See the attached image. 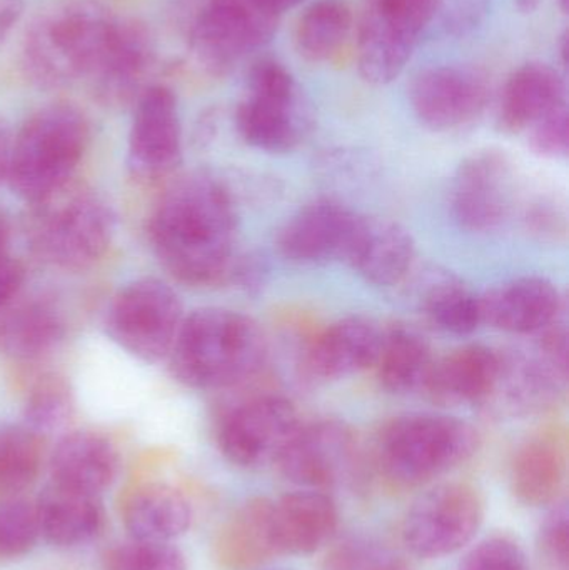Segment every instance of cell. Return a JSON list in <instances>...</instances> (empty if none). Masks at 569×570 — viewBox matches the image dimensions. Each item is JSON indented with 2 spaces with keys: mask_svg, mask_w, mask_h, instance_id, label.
Returning a JSON list of instances; mask_svg holds the SVG:
<instances>
[{
  "mask_svg": "<svg viewBox=\"0 0 569 570\" xmlns=\"http://www.w3.org/2000/svg\"><path fill=\"white\" fill-rule=\"evenodd\" d=\"M537 352L561 375L569 377V334L565 317L537 334Z\"/></svg>",
  "mask_w": 569,
  "mask_h": 570,
  "instance_id": "45",
  "label": "cell"
},
{
  "mask_svg": "<svg viewBox=\"0 0 569 570\" xmlns=\"http://www.w3.org/2000/svg\"><path fill=\"white\" fill-rule=\"evenodd\" d=\"M39 538L37 504L26 499H10L0 505V558H22L32 551Z\"/></svg>",
  "mask_w": 569,
  "mask_h": 570,
  "instance_id": "37",
  "label": "cell"
},
{
  "mask_svg": "<svg viewBox=\"0 0 569 570\" xmlns=\"http://www.w3.org/2000/svg\"><path fill=\"white\" fill-rule=\"evenodd\" d=\"M150 243L179 283L209 287L230 281L237 257V210L217 177L194 173L174 183L157 204Z\"/></svg>",
  "mask_w": 569,
  "mask_h": 570,
  "instance_id": "1",
  "label": "cell"
},
{
  "mask_svg": "<svg viewBox=\"0 0 569 570\" xmlns=\"http://www.w3.org/2000/svg\"><path fill=\"white\" fill-rule=\"evenodd\" d=\"M10 149H12V144H10L6 129L0 126V183L6 180L7 174H9Z\"/></svg>",
  "mask_w": 569,
  "mask_h": 570,
  "instance_id": "49",
  "label": "cell"
},
{
  "mask_svg": "<svg viewBox=\"0 0 569 570\" xmlns=\"http://www.w3.org/2000/svg\"><path fill=\"white\" fill-rule=\"evenodd\" d=\"M104 570H187V566L183 552L170 542L133 539L107 552Z\"/></svg>",
  "mask_w": 569,
  "mask_h": 570,
  "instance_id": "38",
  "label": "cell"
},
{
  "mask_svg": "<svg viewBox=\"0 0 569 570\" xmlns=\"http://www.w3.org/2000/svg\"><path fill=\"white\" fill-rule=\"evenodd\" d=\"M384 324L371 315H347L317 332L301 355V375L331 384L371 371L383 344Z\"/></svg>",
  "mask_w": 569,
  "mask_h": 570,
  "instance_id": "18",
  "label": "cell"
},
{
  "mask_svg": "<svg viewBox=\"0 0 569 570\" xmlns=\"http://www.w3.org/2000/svg\"><path fill=\"white\" fill-rule=\"evenodd\" d=\"M183 304L173 287L146 277L120 288L106 317L109 337L144 362L170 354L183 324Z\"/></svg>",
  "mask_w": 569,
  "mask_h": 570,
  "instance_id": "11",
  "label": "cell"
},
{
  "mask_svg": "<svg viewBox=\"0 0 569 570\" xmlns=\"http://www.w3.org/2000/svg\"><path fill=\"white\" fill-rule=\"evenodd\" d=\"M230 281L249 294L263 291L267 281L266 261L257 254H244L237 257Z\"/></svg>",
  "mask_w": 569,
  "mask_h": 570,
  "instance_id": "46",
  "label": "cell"
},
{
  "mask_svg": "<svg viewBox=\"0 0 569 570\" xmlns=\"http://www.w3.org/2000/svg\"><path fill=\"white\" fill-rule=\"evenodd\" d=\"M26 0H0V43L22 19Z\"/></svg>",
  "mask_w": 569,
  "mask_h": 570,
  "instance_id": "48",
  "label": "cell"
},
{
  "mask_svg": "<svg viewBox=\"0 0 569 570\" xmlns=\"http://www.w3.org/2000/svg\"><path fill=\"white\" fill-rule=\"evenodd\" d=\"M169 355L174 375L187 387L230 391L263 374L269 342L251 315L203 307L184 317Z\"/></svg>",
  "mask_w": 569,
  "mask_h": 570,
  "instance_id": "2",
  "label": "cell"
},
{
  "mask_svg": "<svg viewBox=\"0 0 569 570\" xmlns=\"http://www.w3.org/2000/svg\"><path fill=\"white\" fill-rule=\"evenodd\" d=\"M23 283V269L19 261L12 259L9 254L0 256V308L19 294Z\"/></svg>",
  "mask_w": 569,
  "mask_h": 570,
  "instance_id": "47",
  "label": "cell"
},
{
  "mask_svg": "<svg viewBox=\"0 0 569 570\" xmlns=\"http://www.w3.org/2000/svg\"><path fill=\"white\" fill-rule=\"evenodd\" d=\"M480 445V432L470 422L413 412L398 415L380 429L374 458L387 481L416 488L467 464Z\"/></svg>",
  "mask_w": 569,
  "mask_h": 570,
  "instance_id": "4",
  "label": "cell"
},
{
  "mask_svg": "<svg viewBox=\"0 0 569 570\" xmlns=\"http://www.w3.org/2000/svg\"><path fill=\"white\" fill-rule=\"evenodd\" d=\"M561 60H563V63H567V57H568V33H563V37H561Z\"/></svg>",
  "mask_w": 569,
  "mask_h": 570,
  "instance_id": "53",
  "label": "cell"
},
{
  "mask_svg": "<svg viewBox=\"0 0 569 570\" xmlns=\"http://www.w3.org/2000/svg\"><path fill=\"white\" fill-rule=\"evenodd\" d=\"M434 355L426 335L403 321L384 324L383 344L373 371L384 391L393 395L423 392Z\"/></svg>",
  "mask_w": 569,
  "mask_h": 570,
  "instance_id": "31",
  "label": "cell"
},
{
  "mask_svg": "<svg viewBox=\"0 0 569 570\" xmlns=\"http://www.w3.org/2000/svg\"><path fill=\"white\" fill-rule=\"evenodd\" d=\"M277 26L279 17L257 0H206L190 26V52L206 72L226 76L266 46Z\"/></svg>",
  "mask_w": 569,
  "mask_h": 570,
  "instance_id": "12",
  "label": "cell"
},
{
  "mask_svg": "<svg viewBox=\"0 0 569 570\" xmlns=\"http://www.w3.org/2000/svg\"><path fill=\"white\" fill-rule=\"evenodd\" d=\"M66 318L46 297H30L0 308V354L32 362L52 354L66 337Z\"/></svg>",
  "mask_w": 569,
  "mask_h": 570,
  "instance_id": "27",
  "label": "cell"
},
{
  "mask_svg": "<svg viewBox=\"0 0 569 570\" xmlns=\"http://www.w3.org/2000/svg\"><path fill=\"white\" fill-rule=\"evenodd\" d=\"M183 154L179 106L173 90L149 86L136 99L129 130V164L143 177L170 173Z\"/></svg>",
  "mask_w": 569,
  "mask_h": 570,
  "instance_id": "19",
  "label": "cell"
},
{
  "mask_svg": "<svg viewBox=\"0 0 569 570\" xmlns=\"http://www.w3.org/2000/svg\"><path fill=\"white\" fill-rule=\"evenodd\" d=\"M89 139V122L72 104L40 107L20 127L10 149L7 180L13 194L32 206L69 186Z\"/></svg>",
  "mask_w": 569,
  "mask_h": 570,
  "instance_id": "5",
  "label": "cell"
},
{
  "mask_svg": "<svg viewBox=\"0 0 569 570\" xmlns=\"http://www.w3.org/2000/svg\"><path fill=\"white\" fill-rule=\"evenodd\" d=\"M42 465L40 435L26 425L0 428V491L19 492L33 484Z\"/></svg>",
  "mask_w": 569,
  "mask_h": 570,
  "instance_id": "35",
  "label": "cell"
},
{
  "mask_svg": "<svg viewBox=\"0 0 569 570\" xmlns=\"http://www.w3.org/2000/svg\"><path fill=\"white\" fill-rule=\"evenodd\" d=\"M558 6H560L561 12L568 13L569 0H558Z\"/></svg>",
  "mask_w": 569,
  "mask_h": 570,
  "instance_id": "54",
  "label": "cell"
},
{
  "mask_svg": "<svg viewBox=\"0 0 569 570\" xmlns=\"http://www.w3.org/2000/svg\"><path fill=\"white\" fill-rule=\"evenodd\" d=\"M264 9L269 10V12L276 13L277 17L283 16L287 10L294 9V7L303 3L304 0H257Z\"/></svg>",
  "mask_w": 569,
  "mask_h": 570,
  "instance_id": "50",
  "label": "cell"
},
{
  "mask_svg": "<svg viewBox=\"0 0 569 570\" xmlns=\"http://www.w3.org/2000/svg\"><path fill=\"white\" fill-rule=\"evenodd\" d=\"M193 521L187 499L164 484L137 489L124 508V524L136 541L170 542L186 534Z\"/></svg>",
  "mask_w": 569,
  "mask_h": 570,
  "instance_id": "33",
  "label": "cell"
},
{
  "mask_svg": "<svg viewBox=\"0 0 569 570\" xmlns=\"http://www.w3.org/2000/svg\"><path fill=\"white\" fill-rule=\"evenodd\" d=\"M234 120L247 146L267 154H287L313 132L314 109L291 70L279 60L264 57L247 72Z\"/></svg>",
  "mask_w": 569,
  "mask_h": 570,
  "instance_id": "7",
  "label": "cell"
},
{
  "mask_svg": "<svg viewBox=\"0 0 569 570\" xmlns=\"http://www.w3.org/2000/svg\"><path fill=\"white\" fill-rule=\"evenodd\" d=\"M458 570H528V559L510 535H491L468 551Z\"/></svg>",
  "mask_w": 569,
  "mask_h": 570,
  "instance_id": "40",
  "label": "cell"
},
{
  "mask_svg": "<svg viewBox=\"0 0 569 570\" xmlns=\"http://www.w3.org/2000/svg\"><path fill=\"white\" fill-rule=\"evenodd\" d=\"M567 387L568 377L537 351L500 348L497 377L478 409L494 421L537 417L553 411Z\"/></svg>",
  "mask_w": 569,
  "mask_h": 570,
  "instance_id": "16",
  "label": "cell"
},
{
  "mask_svg": "<svg viewBox=\"0 0 569 570\" xmlns=\"http://www.w3.org/2000/svg\"><path fill=\"white\" fill-rule=\"evenodd\" d=\"M567 442L558 431L528 438L511 462V492L528 508H548L560 501L567 484Z\"/></svg>",
  "mask_w": 569,
  "mask_h": 570,
  "instance_id": "25",
  "label": "cell"
},
{
  "mask_svg": "<svg viewBox=\"0 0 569 570\" xmlns=\"http://www.w3.org/2000/svg\"><path fill=\"white\" fill-rule=\"evenodd\" d=\"M481 322L514 335H537L565 317L560 287L541 276H523L480 294Z\"/></svg>",
  "mask_w": 569,
  "mask_h": 570,
  "instance_id": "20",
  "label": "cell"
},
{
  "mask_svg": "<svg viewBox=\"0 0 569 570\" xmlns=\"http://www.w3.org/2000/svg\"><path fill=\"white\" fill-rule=\"evenodd\" d=\"M217 559L227 570H256L279 558L273 529V501L253 498L220 529Z\"/></svg>",
  "mask_w": 569,
  "mask_h": 570,
  "instance_id": "30",
  "label": "cell"
},
{
  "mask_svg": "<svg viewBox=\"0 0 569 570\" xmlns=\"http://www.w3.org/2000/svg\"><path fill=\"white\" fill-rule=\"evenodd\" d=\"M521 13H531L540 7L541 0H514Z\"/></svg>",
  "mask_w": 569,
  "mask_h": 570,
  "instance_id": "52",
  "label": "cell"
},
{
  "mask_svg": "<svg viewBox=\"0 0 569 570\" xmlns=\"http://www.w3.org/2000/svg\"><path fill=\"white\" fill-rule=\"evenodd\" d=\"M72 392L63 379L43 377L33 385L23 405L26 428L36 434H52L72 417Z\"/></svg>",
  "mask_w": 569,
  "mask_h": 570,
  "instance_id": "36",
  "label": "cell"
},
{
  "mask_svg": "<svg viewBox=\"0 0 569 570\" xmlns=\"http://www.w3.org/2000/svg\"><path fill=\"white\" fill-rule=\"evenodd\" d=\"M340 512L324 491L301 489L273 501V529L279 556H311L330 544Z\"/></svg>",
  "mask_w": 569,
  "mask_h": 570,
  "instance_id": "24",
  "label": "cell"
},
{
  "mask_svg": "<svg viewBox=\"0 0 569 570\" xmlns=\"http://www.w3.org/2000/svg\"><path fill=\"white\" fill-rule=\"evenodd\" d=\"M500 367V348L464 344L434 358L421 394L440 407L478 405L490 394Z\"/></svg>",
  "mask_w": 569,
  "mask_h": 570,
  "instance_id": "23",
  "label": "cell"
},
{
  "mask_svg": "<svg viewBox=\"0 0 569 570\" xmlns=\"http://www.w3.org/2000/svg\"><path fill=\"white\" fill-rule=\"evenodd\" d=\"M303 424L296 404L277 392H261L226 409L217 422L220 454L243 469L276 465Z\"/></svg>",
  "mask_w": 569,
  "mask_h": 570,
  "instance_id": "10",
  "label": "cell"
},
{
  "mask_svg": "<svg viewBox=\"0 0 569 570\" xmlns=\"http://www.w3.org/2000/svg\"><path fill=\"white\" fill-rule=\"evenodd\" d=\"M117 19L97 0H62L33 20L23 39L27 76L42 87L90 79L116 32Z\"/></svg>",
  "mask_w": 569,
  "mask_h": 570,
  "instance_id": "3",
  "label": "cell"
},
{
  "mask_svg": "<svg viewBox=\"0 0 569 570\" xmlns=\"http://www.w3.org/2000/svg\"><path fill=\"white\" fill-rule=\"evenodd\" d=\"M484 521L480 491L467 482H444L421 494L406 512L401 539L420 559H443L470 546Z\"/></svg>",
  "mask_w": 569,
  "mask_h": 570,
  "instance_id": "9",
  "label": "cell"
},
{
  "mask_svg": "<svg viewBox=\"0 0 569 570\" xmlns=\"http://www.w3.org/2000/svg\"><path fill=\"white\" fill-rule=\"evenodd\" d=\"M528 233L541 240H560L567 236V214L551 200H538L524 214Z\"/></svg>",
  "mask_w": 569,
  "mask_h": 570,
  "instance_id": "44",
  "label": "cell"
},
{
  "mask_svg": "<svg viewBox=\"0 0 569 570\" xmlns=\"http://www.w3.org/2000/svg\"><path fill=\"white\" fill-rule=\"evenodd\" d=\"M119 471V454L112 442L97 432L63 435L50 458L52 484L70 491L99 495Z\"/></svg>",
  "mask_w": 569,
  "mask_h": 570,
  "instance_id": "28",
  "label": "cell"
},
{
  "mask_svg": "<svg viewBox=\"0 0 569 570\" xmlns=\"http://www.w3.org/2000/svg\"><path fill=\"white\" fill-rule=\"evenodd\" d=\"M517 206V170L504 150L484 147L464 157L453 176L450 207L461 229L500 230Z\"/></svg>",
  "mask_w": 569,
  "mask_h": 570,
  "instance_id": "13",
  "label": "cell"
},
{
  "mask_svg": "<svg viewBox=\"0 0 569 570\" xmlns=\"http://www.w3.org/2000/svg\"><path fill=\"white\" fill-rule=\"evenodd\" d=\"M433 13L434 0H366L356 37L361 77L371 86L398 79Z\"/></svg>",
  "mask_w": 569,
  "mask_h": 570,
  "instance_id": "8",
  "label": "cell"
},
{
  "mask_svg": "<svg viewBox=\"0 0 569 570\" xmlns=\"http://www.w3.org/2000/svg\"><path fill=\"white\" fill-rule=\"evenodd\" d=\"M356 432L337 419L304 422L276 465L281 474L303 489H324L353 481L361 468Z\"/></svg>",
  "mask_w": 569,
  "mask_h": 570,
  "instance_id": "14",
  "label": "cell"
},
{
  "mask_svg": "<svg viewBox=\"0 0 569 570\" xmlns=\"http://www.w3.org/2000/svg\"><path fill=\"white\" fill-rule=\"evenodd\" d=\"M413 295L418 311L436 331L464 337L483 325L480 294L451 271L424 269L414 279Z\"/></svg>",
  "mask_w": 569,
  "mask_h": 570,
  "instance_id": "29",
  "label": "cell"
},
{
  "mask_svg": "<svg viewBox=\"0 0 569 570\" xmlns=\"http://www.w3.org/2000/svg\"><path fill=\"white\" fill-rule=\"evenodd\" d=\"M40 535L57 548H77L94 541L106 522L99 495L52 484L37 502Z\"/></svg>",
  "mask_w": 569,
  "mask_h": 570,
  "instance_id": "32",
  "label": "cell"
},
{
  "mask_svg": "<svg viewBox=\"0 0 569 570\" xmlns=\"http://www.w3.org/2000/svg\"><path fill=\"white\" fill-rule=\"evenodd\" d=\"M416 257V240L406 227L384 217L361 214L346 259L357 276L376 287H396L414 273Z\"/></svg>",
  "mask_w": 569,
  "mask_h": 570,
  "instance_id": "21",
  "label": "cell"
},
{
  "mask_svg": "<svg viewBox=\"0 0 569 570\" xmlns=\"http://www.w3.org/2000/svg\"><path fill=\"white\" fill-rule=\"evenodd\" d=\"M10 229L7 220L3 219L2 214H0V256L2 254H7V244H9Z\"/></svg>",
  "mask_w": 569,
  "mask_h": 570,
  "instance_id": "51",
  "label": "cell"
},
{
  "mask_svg": "<svg viewBox=\"0 0 569 570\" xmlns=\"http://www.w3.org/2000/svg\"><path fill=\"white\" fill-rule=\"evenodd\" d=\"M323 570H410L406 561L386 546L367 539H347L331 549Z\"/></svg>",
  "mask_w": 569,
  "mask_h": 570,
  "instance_id": "39",
  "label": "cell"
},
{
  "mask_svg": "<svg viewBox=\"0 0 569 570\" xmlns=\"http://www.w3.org/2000/svg\"><path fill=\"white\" fill-rule=\"evenodd\" d=\"M528 144L537 156L561 159L569 150L568 104L551 110L528 130Z\"/></svg>",
  "mask_w": 569,
  "mask_h": 570,
  "instance_id": "42",
  "label": "cell"
},
{
  "mask_svg": "<svg viewBox=\"0 0 569 570\" xmlns=\"http://www.w3.org/2000/svg\"><path fill=\"white\" fill-rule=\"evenodd\" d=\"M156 66V43L146 27L134 20L117 22L116 32L90 80L100 99L120 104L147 89Z\"/></svg>",
  "mask_w": 569,
  "mask_h": 570,
  "instance_id": "22",
  "label": "cell"
},
{
  "mask_svg": "<svg viewBox=\"0 0 569 570\" xmlns=\"http://www.w3.org/2000/svg\"><path fill=\"white\" fill-rule=\"evenodd\" d=\"M354 32V13L346 0H314L296 26V49L311 63L336 59Z\"/></svg>",
  "mask_w": 569,
  "mask_h": 570,
  "instance_id": "34",
  "label": "cell"
},
{
  "mask_svg": "<svg viewBox=\"0 0 569 570\" xmlns=\"http://www.w3.org/2000/svg\"><path fill=\"white\" fill-rule=\"evenodd\" d=\"M567 102V83L557 69L543 62H528L511 73L498 104L501 132H528L538 120Z\"/></svg>",
  "mask_w": 569,
  "mask_h": 570,
  "instance_id": "26",
  "label": "cell"
},
{
  "mask_svg": "<svg viewBox=\"0 0 569 570\" xmlns=\"http://www.w3.org/2000/svg\"><path fill=\"white\" fill-rule=\"evenodd\" d=\"M487 73L471 66H434L411 80L408 97L416 119L433 132L473 126L490 104Z\"/></svg>",
  "mask_w": 569,
  "mask_h": 570,
  "instance_id": "15",
  "label": "cell"
},
{
  "mask_svg": "<svg viewBox=\"0 0 569 570\" xmlns=\"http://www.w3.org/2000/svg\"><path fill=\"white\" fill-rule=\"evenodd\" d=\"M116 233L112 210L92 190L66 186L30 206L27 239L43 263L57 269L86 271L99 263Z\"/></svg>",
  "mask_w": 569,
  "mask_h": 570,
  "instance_id": "6",
  "label": "cell"
},
{
  "mask_svg": "<svg viewBox=\"0 0 569 570\" xmlns=\"http://www.w3.org/2000/svg\"><path fill=\"white\" fill-rule=\"evenodd\" d=\"M494 0H434L433 20L451 37H467L483 26Z\"/></svg>",
  "mask_w": 569,
  "mask_h": 570,
  "instance_id": "41",
  "label": "cell"
},
{
  "mask_svg": "<svg viewBox=\"0 0 569 570\" xmlns=\"http://www.w3.org/2000/svg\"><path fill=\"white\" fill-rule=\"evenodd\" d=\"M361 214L336 197H314L301 206L276 236L277 253L297 266L346 263Z\"/></svg>",
  "mask_w": 569,
  "mask_h": 570,
  "instance_id": "17",
  "label": "cell"
},
{
  "mask_svg": "<svg viewBox=\"0 0 569 570\" xmlns=\"http://www.w3.org/2000/svg\"><path fill=\"white\" fill-rule=\"evenodd\" d=\"M538 546L548 561L567 568L569 562V511L567 501L551 505L538 532Z\"/></svg>",
  "mask_w": 569,
  "mask_h": 570,
  "instance_id": "43",
  "label": "cell"
}]
</instances>
